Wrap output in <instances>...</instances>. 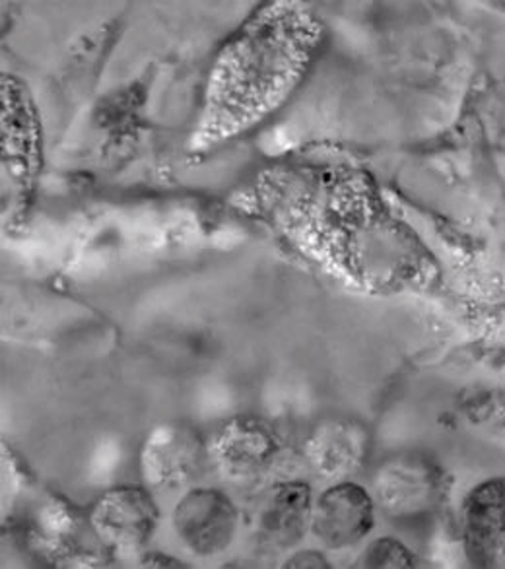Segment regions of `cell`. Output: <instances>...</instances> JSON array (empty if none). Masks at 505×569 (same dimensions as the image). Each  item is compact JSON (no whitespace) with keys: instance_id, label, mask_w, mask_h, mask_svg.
I'll return each instance as SVG.
<instances>
[{"instance_id":"obj_8","label":"cell","mask_w":505,"mask_h":569,"mask_svg":"<svg viewBox=\"0 0 505 569\" xmlns=\"http://www.w3.org/2000/svg\"><path fill=\"white\" fill-rule=\"evenodd\" d=\"M288 566L291 568H325L327 562L315 552H304V555L294 556Z\"/></svg>"},{"instance_id":"obj_1","label":"cell","mask_w":505,"mask_h":569,"mask_svg":"<svg viewBox=\"0 0 505 569\" xmlns=\"http://www.w3.org/2000/svg\"><path fill=\"white\" fill-rule=\"evenodd\" d=\"M463 532L471 562L505 568V478L488 480L468 496Z\"/></svg>"},{"instance_id":"obj_7","label":"cell","mask_w":505,"mask_h":569,"mask_svg":"<svg viewBox=\"0 0 505 569\" xmlns=\"http://www.w3.org/2000/svg\"><path fill=\"white\" fill-rule=\"evenodd\" d=\"M362 563L366 568H410L414 558L397 540L383 539L368 548Z\"/></svg>"},{"instance_id":"obj_6","label":"cell","mask_w":505,"mask_h":569,"mask_svg":"<svg viewBox=\"0 0 505 569\" xmlns=\"http://www.w3.org/2000/svg\"><path fill=\"white\" fill-rule=\"evenodd\" d=\"M199 451L192 441L169 438L156 439L150 451L146 453V475L161 480V482H179L189 478L197 469Z\"/></svg>"},{"instance_id":"obj_3","label":"cell","mask_w":505,"mask_h":569,"mask_svg":"<svg viewBox=\"0 0 505 569\" xmlns=\"http://www.w3.org/2000/svg\"><path fill=\"white\" fill-rule=\"evenodd\" d=\"M311 527L327 547H354L374 527V503L360 486H335L317 501Z\"/></svg>"},{"instance_id":"obj_2","label":"cell","mask_w":505,"mask_h":569,"mask_svg":"<svg viewBox=\"0 0 505 569\" xmlns=\"http://www.w3.org/2000/svg\"><path fill=\"white\" fill-rule=\"evenodd\" d=\"M174 525L179 539L191 552L216 555L234 539L236 509L216 490H195L177 506Z\"/></svg>"},{"instance_id":"obj_4","label":"cell","mask_w":505,"mask_h":569,"mask_svg":"<svg viewBox=\"0 0 505 569\" xmlns=\"http://www.w3.org/2000/svg\"><path fill=\"white\" fill-rule=\"evenodd\" d=\"M152 501L140 490H119L98 503L93 523L103 539L117 547H137L150 537Z\"/></svg>"},{"instance_id":"obj_5","label":"cell","mask_w":505,"mask_h":569,"mask_svg":"<svg viewBox=\"0 0 505 569\" xmlns=\"http://www.w3.org/2000/svg\"><path fill=\"white\" fill-rule=\"evenodd\" d=\"M311 492L306 485L280 486L260 513V535L273 547H294L311 523Z\"/></svg>"}]
</instances>
